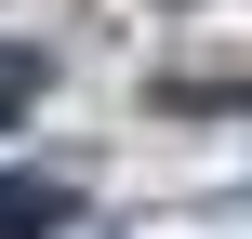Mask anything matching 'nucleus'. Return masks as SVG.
Here are the masks:
<instances>
[{"mask_svg":"<svg viewBox=\"0 0 252 239\" xmlns=\"http://www.w3.org/2000/svg\"><path fill=\"white\" fill-rule=\"evenodd\" d=\"M66 226V186L53 173H0V239H53Z\"/></svg>","mask_w":252,"mask_h":239,"instance_id":"1","label":"nucleus"},{"mask_svg":"<svg viewBox=\"0 0 252 239\" xmlns=\"http://www.w3.org/2000/svg\"><path fill=\"white\" fill-rule=\"evenodd\" d=\"M40 106V53H0V120H27Z\"/></svg>","mask_w":252,"mask_h":239,"instance_id":"2","label":"nucleus"}]
</instances>
